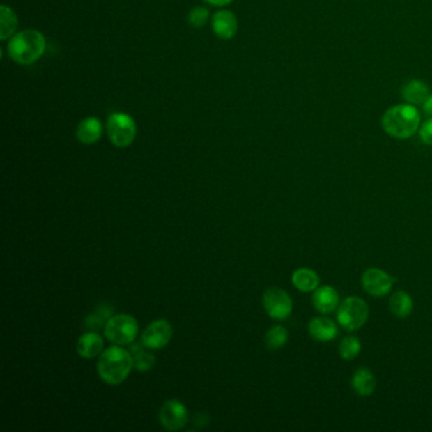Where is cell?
Masks as SVG:
<instances>
[{"label":"cell","mask_w":432,"mask_h":432,"mask_svg":"<svg viewBox=\"0 0 432 432\" xmlns=\"http://www.w3.org/2000/svg\"><path fill=\"white\" fill-rule=\"evenodd\" d=\"M418 134H419V139L425 145L432 146V117H430L422 125H419Z\"/></svg>","instance_id":"obj_26"},{"label":"cell","mask_w":432,"mask_h":432,"mask_svg":"<svg viewBox=\"0 0 432 432\" xmlns=\"http://www.w3.org/2000/svg\"><path fill=\"white\" fill-rule=\"evenodd\" d=\"M107 132L113 145L127 147L136 139L137 127L131 116L125 113H113L107 121Z\"/></svg>","instance_id":"obj_6"},{"label":"cell","mask_w":432,"mask_h":432,"mask_svg":"<svg viewBox=\"0 0 432 432\" xmlns=\"http://www.w3.org/2000/svg\"><path fill=\"white\" fill-rule=\"evenodd\" d=\"M289 339V334L286 331L284 326H272L266 334H265V345L269 350H279V348H284Z\"/></svg>","instance_id":"obj_22"},{"label":"cell","mask_w":432,"mask_h":432,"mask_svg":"<svg viewBox=\"0 0 432 432\" xmlns=\"http://www.w3.org/2000/svg\"><path fill=\"white\" fill-rule=\"evenodd\" d=\"M206 1H208L209 4L216 6V7H223V6L230 4L231 1H233V0H206Z\"/></svg>","instance_id":"obj_28"},{"label":"cell","mask_w":432,"mask_h":432,"mask_svg":"<svg viewBox=\"0 0 432 432\" xmlns=\"http://www.w3.org/2000/svg\"><path fill=\"white\" fill-rule=\"evenodd\" d=\"M46 49V40L41 32L26 29L14 35L8 43L10 59L21 65H31L37 61Z\"/></svg>","instance_id":"obj_3"},{"label":"cell","mask_w":432,"mask_h":432,"mask_svg":"<svg viewBox=\"0 0 432 432\" xmlns=\"http://www.w3.org/2000/svg\"><path fill=\"white\" fill-rule=\"evenodd\" d=\"M77 137L85 145L95 144L102 137V123L95 117H88L77 125Z\"/></svg>","instance_id":"obj_18"},{"label":"cell","mask_w":432,"mask_h":432,"mask_svg":"<svg viewBox=\"0 0 432 432\" xmlns=\"http://www.w3.org/2000/svg\"><path fill=\"white\" fill-rule=\"evenodd\" d=\"M159 421L169 431H178L188 422L187 407L178 399H169L161 406Z\"/></svg>","instance_id":"obj_9"},{"label":"cell","mask_w":432,"mask_h":432,"mask_svg":"<svg viewBox=\"0 0 432 432\" xmlns=\"http://www.w3.org/2000/svg\"><path fill=\"white\" fill-rule=\"evenodd\" d=\"M133 367V356L128 350L118 345L103 351L98 360L97 370L100 379L109 385H119L130 376Z\"/></svg>","instance_id":"obj_1"},{"label":"cell","mask_w":432,"mask_h":432,"mask_svg":"<svg viewBox=\"0 0 432 432\" xmlns=\"http://www.w3.org/2000/svg\"><path fill=\"white\" fill-rule=\"evenodd\" d=\"M421 125V114L416 105H398L384 111L382 127L392 137L407 139L417 133Z\"/></svg>","instance_id":"obj_2"},{"label":"cell","mask_w":432,"mask_h":432,"mask_svg":"<svg viewBox=\"0 0 432 432\" xmlns=\"http://www.w3.org/2000/svg\"><path fill=\"white\" fill-rule=\"evenodd\" d=\"M364 291L373 297H384L389 294L394 286L393 277L379 268H369L362 275Z\"/></svg>","instance_id":"obj_8"},{"label":"cell","mask_w":432,"mask_h":432,"mask_svg":"<svg viewBox=\"0 0 432 432\" xmlns=\"http://www.w3.org/2000/svg\"><path fill=\"white\" fill-rule=\"evenodd\" d=\"M133 356V367L139 371H148L155 365V356L148 353L146 350L141 348V345L133 344L132 346L128 350Z\"/></svg>","instance_id":"obj_21"},{"label":"cell","mask_w":432,"mask_h":432,"mask_svg":"<svg viewBox=\"0 0 432 432\" xmlns=\"http://www.w3.org/2000/svg\"><path fill=\"white\" fill-rule=\"evenodd\" d=\"M362 353V342L356 336H346L342 339L339 345V355L344 360H354Z\"/></svg>","instance_id":"obj_23"},{"label":"cell","mask_w":432,"mask_h":432,"mask_svg":"<svg viewBox=\"0 0 432 432\" xmlns=\"http://www.w3.org/2000/svg\"><path fill=\"white\" fill-rule=\"evenodd\" d=\"M105 342L97 332H86L77 341V354L84 359H94L103 353Z\"/></svg>","instance_id":"obj_15"},{"label":"cell","mask_w":432,"mask_h":432,"mask_svg":"<svg viewBox=\"0 0 432 432\" xmlns=\"http://www.w3.org/2000/svg\"><path fill=\"white\" fill-rule=\"evenodd\" d=\"M336 318L344 330L356 331L362 328L369 318V306L360 297L351 295L340 303Z\"/></svg>","instance_id":"obj_4"},{"label":"cell","mask_w":432,"mask_h":432,"mask_svg":"<svg viewBox=\"0 0 432 432\" xmlns=\"http://www.w3.org/2000/svg\"><path fill=\"white\" fill-rule=\"evenodd\" d=\"M18 27V18L10 8L1 6L0 8V38L6 41L9 37H13Z\"/></svg>","instance_id":"obj_20"},{"label":"cell","mask_w":432,"mask_h":432,"mask_svg":"<svg viewBox=\"0 0 432 432\" xmlns=\"http://www.w3.org/2000/svg\"><path fill=\"white\" fill-rule=\"evenodd\" d=\"M430 94L431 93H430L429 85L425 82L417 80V79L410 80L402 88V97L407 103L412 105H424Z\"/></svg>","instance_id":"obj_16"},{"label":"cell","mask_w":432,"mask_h":432,"mask_svg":"<svg viewBox=\"0 0 432 432\" xmlns=\"http://www.w3.org/2000/svg\"><path fill=\"white\" fill-rule=\"evenodd\" d=\"M209 12L207 8L196 7L190 10L188 15L189 24L192 27L201 28L208 21Z\"/></svg>","instance_id":"obj_25"},{"label":"cell","mask_w":432,"mask_h":432,"mask_svg":"<svg viewBox=\"0 0 432 432\" xmlns=\"http://www.w3.org/2000/svg\"><path fill=\"white\" fill-rule=\"evenodd\" d=\"M266 314L272 320L284 321L292 314L293 302L291 295L281 288L272 286L266 289L263 297Z\"/></svg>","instance_id":"obj_7"},{"label":"cell","mask_w":432,"mask_h":432,"mask_svg":"<svg viewBox=\"0 0 432 432\" xmlns=\"http://www.w3.org/2000/svg\"><path fill=\"white\" fill-rule=\"evenodd\" d=\"M173 337V327L167 320H157L150 323L142 334V345L147 348L159 350L165 348Z\"/></svg>","instance_id":"obj_10"},{"label":"cell","mask_w":432,"mask_h":432,"mask_svg":"<svg viewBox=\"0 0 432 432\" xmlns=\"http://www.w3.org/2000/svg\"><path fill=\"white\" fill-rule=\"evenodd\" d=\"M320 275L309 268H300L292 274L293 286L300 292L314 293L320 286Z\"/></svg>","instance_id":"obj_17"},{"label":"cell","mask_w":432,"mask_h":432,"mask_svg":"<svg viewBox=\"0 0 432 432\" xmlns=\"http://www.w3.org/2000/svg\"><path fill=\"white\" fill-rule=\"evenodd\" d=\"M351 387L359 397H370L376 389V376L368 368H359L351 378Z\"/></svg>","instance_id":"obj_14"},{"label":"cell","mask_w":432,"mask_h":432,"mask_svg":"<svg viewBox=\"0 0 432 432\" xmlns=\"http://www.w3.org/2000/svg\"><path fill=\"white\" fill-rule=\"evenodd\" d=\"M212 28L221 40H230L237 32L236 15L230 10H218L212 20Z\"/></svg>","instance_id":"obj_13"},{"label":"cell","mask_w":432,"mask_h":432,"mask_svg":"<svg viewBox=\"0 0 432 432\" xmlns=\"http://www.w3.org/2000/svg\"><path fill=\"white\" fill-rule=\"evenodd\" d=\"M139 334V323L130 314H117L111 317L105 327V337L114 345H131Z\"/></svg>","instance_id":"obj_5"},{"label":"cell","mask_w":432,"mask_h":432,"mask_svg":"<svg viewBox=\"0 0 432 432\" xmlns=\"http://www.w3.org/2000/svg\"><path fill=\"white\" fill-rule=\"evenodd\" d=\"M390 314H394L398 318H406L413 312V300L411 295L404 291H397L390 295Z\"/></svg>","instance_id":"obj_19"},{"label":"cell","mask_w":432,"mask_h":432,"mask_svg":"<svg viewBox=\"0 0 432 432\" xmlns=\"http://www.w3.org/2000/svg\"><path fill=\"white\" fill-rule=\"evenodd\" d=\"M111 312L113 311L111 307L105 306V304L98 307L94 314H91L85 318V327L88 330H94V331L105 327L107 322L111 317Z\"/></svg>","instance_id":"obj_24"},{"label":"cell","mask_w":432,"mask_h":432,"mask_svg":"<svg viewBox=\"0 0 432 432\" xmlns=\"http://www.w3.org/2000/svg\"><path fill=\"white\" fill-rule=\"evenodd\" d=\"M422 109L429 117H432V94H430L429 98L426 99L425 103L422 105Z\"/></svg>","instance_id":"obj_27"},{"label":"cell","mask_w":432,"mask_h":432,"mask_svg":"<svg viewBox=\"0 0 432 432\" xmlns=\"http://www.w3.org/2000/svg\"><path fill=\"white\" fill-rule=\"evenodd\" d=\"M312 304L318 314H332L340 306V295L334 286H318L312 294Z\"/></svg>","instance_id":"obj_11"},{"label":"cell","mask_w":432,"mask_h":432,"mask_svg":"<svg viewBox=\"0 0 432 432\" xmlns=\"http://www.w3.org/2000/svg\"><path fill=\"white\" fill-rule=\"evenodd\" d=\"M308 334L317 342H330L339 334V327L327 317H314L308 323Z\"/></svg>","instance_id":"obj_12"}]
</instances>
